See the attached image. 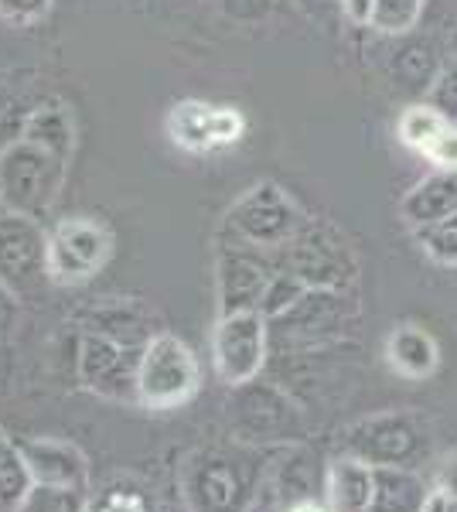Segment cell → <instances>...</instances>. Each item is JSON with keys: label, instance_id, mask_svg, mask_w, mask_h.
I'll use <instances>...</instances> for the list:
<instances>
[{"label": "cell", "instance_id": "1", "mask_svg": "<svg viewBox=\"0 0 457 512\" xmlns=\"http://www.w3.org/2000/svg\"><path fill=\"white\" fill-rule=\"evenodd\" d=\"M263 454L249 444L198 448L178 468V492L188 512H249L260 492Z\"/></svg>", "mask_w": 457, "mask_h": 512}, {"label": "cell", "instance_id": "2", "mask_svg": "<svg viewBox=\"0 0 457 512\" xmlns=\"http://www.w3.org/2000/svg\"><path fill=\"white\" fill-rule=\"evenodd\" d=\"M69 164V154H58L28 134L11 140L0 151V209L45 219L62 198Z\"/></svg>", "mask_w": 457, "mask_h": 512}, {"label": "cell", "instance_id": "3", "mask_svg": "<svg viewBox=\"0 0 457 512\" xmlns=\"http://www.w3.org/2000/svg\"><path fill=\"white\" fill-rule=\"evenodd\" d=\"M202 390V362L195 349L174 332H154L140 352L137 407L151 414H171L188 407Z\"/></svg>", "mask_w": 457, "mask_h": 512}, {"label": "cell", "instance_id": "4", "mask_svg": "<svg viewBox=\"0 0 457 512\" xmlns=\"http://www.w3.org/2000/svg\"><path fill=\"white\" fill-rule=\"evenodd\" d=\"M304 222L307 216L301 212V205L284 188L273 185V181H256L229 205L226 219H222V236L249 243L256 250L277 253L280 246H287L297 236Z\"/></svg>", "mask_w": 457, "mask_h": 512}, {"label": "cell", "instance_id": "5", "mask_svg": "<svg viewBox=\"0 0 457 512\" xmlns=\"http://www.w3.org/2000/svg\"><path fill=\"white\" fill-rule=\"evenodd\" d=\"M277 270H287L307 287H324V291H348L359 277L352 246L345 236H338L328 222L307 219L297 236L287 246L273 253Z\"/></svg>", "mask_w": 457, "mask_h": 512}, {"label": "cell", "instance_id": "6", "mask_svg": "<svg viewBox=\"0 0 457 512\" xmlns=\"http://www.w3.org/2000/svg\"><path fill=\"white\" fill-rule=\"evenodd\" d=\"M113 260V229L96 216H69L48 229V274L58 287H82Z\"/></svg>", "mask_w": 457, "mask_h": 512}, {"label": "cell", "instance_id": "7", "mask_svg": "<svg viewBox=\"0 0 457 512\" xmlns=\"http://www.w3.org/2000/svg\"><path fill=\"white\" fill-rule=\"evenodd\" d=\"M270 359V321L260 311L219 315L212 328V369L222 386L256 383Z\"/></svg>", "mask_w": 457, "mask_h": 512}, {"label": "cell", "instance_id": "8", "mask_svg": "<svg viewBox=\"0 0 457 512\" xmlns=\"http://www.w3.org/2000/svg\"><path fill=\"white\" fill-rule=\"evenodd\" d=\"M0 284L18 301H31L52 284L48 229L41 226V219L0 212Z\"/></svg>", "mask_w": 457, "mask_h": 512}, {"label": "cell", "instance_id": "9", "mask_svg": "<svg viewBox=\"0 0 457 512\" xmlns=\"http://www.w3.org/2000/svg\"><path fill=\"white\" fill-rule=\"evenodd\" d=\"M355 308L345 291H324L307 287L301 301L287 308L284 315L270 321V345L287 349H321L328 342H338L345 328L352 325Z\"/></svg>", "mask_w": 457, "mask_h": 512}, {"label": "cell", "instance_id": "10", "mask_svg": "<svg viewBox=\"0 0 457 512\" xmlns=\"http://www.w3.org/2000/svg\"><path fill=\"white\" fill-rule=\"evenodd\" d=\"M140 345L120 342L113 335L89 332L82 328L79 338V383L89 393L116 403H137V366H140Z\"/></svg>", "mask_w": 457, "mask_h": 512}, {"label": "cell", "instance_id": "11", "mask_svg": "<svg viewBox=\"0 0 457 512\" xmlns=\"http://www.w3.org/2000/svg\"><path fill=\"white\" fill-rule=\"evenodd\" d=\"M427 451V434L420 420L406 410H389V414H372L352 424L345 431L342 454L369 461V465H403L417 468V458Z\"/></svg>", "mask_w": 457, "mask_h": 512}, {"label": "cell", "instance_id": "12", "mask_svg": "<svg viewBox=\"0 0 457 512\" xmlns=\"http://www.w3.org/2000/svg\"><path fill=\"white\" fill-rule=\"evenodd\" d=\"M277 274V260L267 250L222 236L215 253V287H219V315L232 311H260L263 294Z\"/></svg>", "mask_w": 457, "mask_h": 512}, {"label": "cell", "instance_id": "13", "mask_svg": "<svg viewBox=\"0 0 457 512\" xmlns=\"http://www.w3.org/2000/svg\"><path fill=\"white\" fill-rule=\"evenodd\" d=\"M246 120L236 106H212L202 99L174 103L168 113V134L181 151L209 154L219 147H229L243 137Z\"/></svg>", "mask_w": 457, "mask_h": 512}, {"label": "cell", "instance_id": "14", "mask_svg": "<svg viewBox=\"0 0 457 512\" xmlns=\"http://www.w3.org/2000/svg\"><path fill=\"white\" fill-rule=\"evenodd\" d=\"M239 403H236V431L239 441L260 444V441H290V431L297 424L294 407L270 386L246 383L239 386Z\"/></svg>", "mask_w": 457, "mask_h": 512}, {"label": "cell", "instance_id": "15", "mask_svg": "<svg viewBox=\"0 0 457 512\" xmlns=\"http://www.w3.org/2000/svg\"><path fill=\"white\" fill-rule=\"evenodd\" d=\"M24 461L35 485H65V489H93L89 485V458L79 444L62 437H24Z\"/></svg>", "mask_w": 457, "mask_h": 512}, {"label": "cell", "instance_id": "16", "mask_svg": "<svg viewBox=\"0 0 457 512\" xmlns=\"http://www.w3.org/2000/svg\"><path fill=\"white\" fill-rule=\"evenodd\" d=\"M372 489H376V465L338 454L324 475V506L331 512H369Z\"/></svg>", "mask_w": 457, "mask_h": 512}, {"label": "cell", "instance_id": "17", "mask_svg": "<svg viewBox=\"0 0 457 512\" xmlns=\"http://www.w3.org/2000/svg\"><path fill=\"white\" fill-rule=\"evenodd\" d=\"M386 362L396 376L410 379V383H423L437 373L440 366V345L437 338L423 325L403 321L386 338Z\"/></svg>", "mask_w": 457, "mask_h": 512}, {"label": "cell", "instance_id": "18", "mask_svg": "<svg viewBox=\"0 0 457 512\" xmlns=\"http://www.w3.org/2000/svg\"><path fill=\"white\" fill-rule=\"evenodd\" d=\"M430 499H434V482H427L417 468L376 465L369 512H427Z\"/></svg>", "mask_w": 457, "mask_h": 512}, {"label": "cell", "instance_id": "19", "mask_svg": "<svg viewBox=\"0 0 457 512\" xmlns=\"http://www.w3.org/2000/svg\"><path fill=\"white\" fill-rule=\"evenodd\" d=\"M457 212V171H434L410 188L400 202V216L410 229L430 226Z\"/></svg>", "mask_w": 457, "mask_h": 512}, {"label": "cell", "instance_id": "20", "mask_svg": "<svg viewBox=\"0 0 457 512\" xmlns=\"http://www.w3.org/2000/svg\"><path fill=\"white\" fill-rule=\"evenodd\" d=\"M89 332H103V335H113L120 342H130V345H140L144 349L151 342L154 328H151V311L144 308L140 301H123V297H113V301L99 304V308L89 311L86 325Z\"/></svg>", "mask_w": 457, "mask_h": 512}, {"label": "cell", "instance_id": "21", "mask_svg": "<svg viewBox=\"0 0 457 512\" xmlns=\"http://www.w3.org/2000/svg\"><path fill=\"white\" fill-rule=\"evenodd\" d=\"M437 48L430 41H406V45L393 48V59H389V76L400 82V89L406 93H423L427 96L430 82L437 79L440 72Z\"/></svg>", "mask_w": 457, "mask_h": 512}, {"label": "cell", "instance_id": "22", "mask_svg": "<svg viewBox=\"0 0 457 512\" xmlns=\"http://www.w3.org/2000/svg\"><path fill=\"white\" fill-rule=\"evenodd\" d=\"M31 485L35 482H31L21 441H14V437L0 427V512H18L21 502L28 499Z\"/></svg>", "mask_w": 457, "mask_h": 512}, {"label": "cell", "instance_id": "23", "mask_svg": "<svg viewBox=\"0 0 457 512\" xmlns=\"http://www.w3.org/2000/svg\"><path fill=\"white\" fill-rule=\"evenodd\" d=\"M86 512H154V499L137 478L116 475L106 478L96 489H89Z\"/></svg>", "mask_w": 457, "mask_h": 512}, {"label": "cell", "instance_id": "24", "mask_svg": "<svg viewBox=\"0 0 457 512\" xmlns=\"http://www.w3.org/2000/svg\"><path fill=\"white\" fill-rule=\"evenodd\" d=\"M447 127H451V123L423 99V103H410L400 113V120H396V137H400V144L410 147V151L427 154V147L434 144Z\"/></svg>", "mask_w": 457, "mask_h": 512}, {"label": "cell", "instance_id": "25", "mask_svg": "<svg viewBox=\"0 0 457 512\" xmlns=\"http://www.w3.org/2000/svg\"><path fill=\"white\" fill-rule=\"evenodd\" d=\"M427 0H376L369 28L382 38H406L420 28Z\"/></svg>", "mask_w": 457, "mask_h": 512}, {"label": "cell", "instance_id": "26", "mask_svg": "<svg viewBox=\"0 0 457 512\" xmlns=\"http://www.w3.org/2000/svg\"><path fill=\"white\" fill-rule=\"evenodd\" d=\"M420 250L437 263V267H457V212L430 226L413 229Z\"/></svg>", "mask_w": 457, "mask_h": 512}, {"label": "cell", "instance_id": "27", "mask_svg": "<svg viewBox=\"0 0 457 512\" xmlns=\"http://www.w3.org/2000/svg\"><path fill=\"white\" fill-rule=\"evenodd\" d=\"M89 489H65V485H31L28 499L18 512H86Z\"/></svg>", "mask_w": 457, "mask_h": 512}, {"label": "cell", "instance_id": "28", "mask_svg": "<svg viewBox=\"0 0 457 512\" xmlns=\"http://www.w3.org/2000/svg\"><path fill=\"white\" fill-rule=\"evenodd\" d=\"M307 284H301L294 274H287V270H277L267 287V294H263V304H260V315L273 321L277 315H284L287 308H294L297 301L304 297Z\"/></svg>", "mask_w": 457, "mask_h": 512}, {"label": "cell", "instance_id": "29", "mask_svg": "<svg viewBox=\"0 0 457 512\" xmlns=\"http://www.w3.org/2000/svg\"><path fill=\"white\" fill-rule=\"evenodd\" d=\"M423 99H427V103L434 106L447 123H457V62L440 65L437 79L430 82V89Z\"/></svg>", "mask_w": 457, "mask_h": 512}, {"label": "cell", "instance_id": "30", "mask_svg": "<svg viewBox=\"0 0 457 512\" xmlns=\"http://www.w3.org/2000/svg\"><path fill=\"white\" fill-rule=\"evenodd\" d=\"M55 0H0V21L7 28H31V24L45 21Z\"/></svg>", "mask_w": 457, "mask_h": 512}, {"label": "cell", "instance_id": "31", "mask_svg": "<svg viewBox=\"0 0 457 512\" xmlns=\"http://www.w3.org/2000/svg\"><path fill=\"white\" fill-rule=\"evenodd\" d=\"M219 11L236 24H260L270 18L273 0H219Z\"/></svg>", "mask_w": 457, "mask_h": 512}, {"label": "cell", "instance_id": "32", "mask_svg": "<svg viewBox=\"0 0 457 512\" xmlns=\"http://www.w3.org/2000/svg\"><path fill=\"white\" fill-rule=\"evenodd\" d=\"M423 158L434 164L437 171H457V123H451V127L427 147Z\"/></svg>", "mask_w": 457, "mask_h": 512}, {"label": "cell", "instance_id": "33", "mask_svg": "<svg viewBox=\"0 0 457 512\" xmlns=\"http://www.w3.org/2000/svg\"><path fill=\"white\" fill-rule=\"evenodd\" d=\"M18 304H21L18 297L0 284V345L14 335V325H18Z\"/></svg>", "mask_w": 457, "mask_h": 512}, {"label": "cell", "instance_id": "34", "mask_svg": "<svg viewBox=\"0 0 457 512\" xmlns=\"http://www.w3.org/2000/svg\"><path fill=\"white\" fill-rule=\"evenodd\" d=\"M372 7H376V0H338V11H342V18L348 24H355V28H369V24H372Z\"/></svg>", "mask_w": 457, "mask_h": 512}, {"label": "cell", "instance_id": "35", "mask_svg": "<svg viewBox=\"0 0 457 512\" xmlns=\"http://www.w3.org/2000/svg\"><path fill=\"white\" fill-rule=\"evenodd\" d=\"M434 492L447 495V499H457V454L440 465V472L434 478Z\"/></svg>", "mask_w": 457, "mask_h": 512}, {"label": "cell", "instance_id": "36", "mask_svg": "<svg viewBox=\"0 0 457 512\" xmlns=\"http://www.w3.org/2000/svg\"><path fill=\"white\" fill-rule=\"evenodd\" d=\"M427 512H457V499H447V495L434 492V499H430Z\"/></svg>", "mask_w": 457, "mask_h": 512}, {"label": "cell", "instance_id": "37", "mask_svg": "<svg viewBox=\"0 0 457 512\" xmlns=\"http://www.w3.org/2000/svg\"><path fill=\"white\" fill-rule=\"evenodd\" d=\"M287 512H331V509L321 506V502H314V499H301V502H294Z\"/></svg>", "mask_w": 457, "mask_h": 512}, {"label": "cell", "instance_id": "38", "mask_svg": "<svg viewBox=\"0 0 457 512\" xmlns=\"http://www.w3.org/2000/svg\"><path fill=\"white\" fill-rule=\"evenodd\" d=\"M301 4H314V0H301ZM318 4H335L338 7V0H318Z\"/></svg>", "mask_w": 457, "mask_h": 512}, {"label": "cell", "instance_id": "39", "mask_svg": "<svg viewBox=\"0 0 457 512\" xmlns=\"http://www.w3.org/2000/svg\"><path fill=\"white\" fill-rule=\"evenodd\" d=\"M0 379H4V376H0Z\"/></svg>", "mask_w": 457, "mask_h": 512}]
</instances>
